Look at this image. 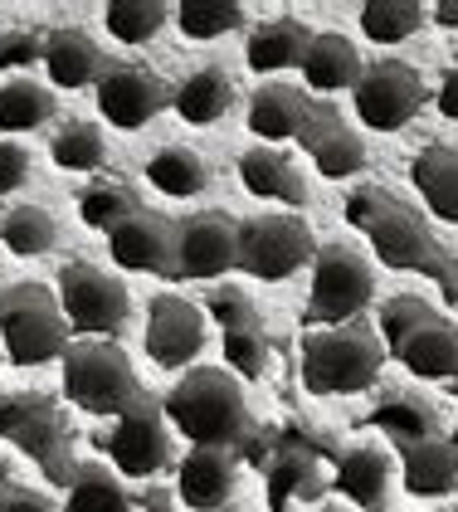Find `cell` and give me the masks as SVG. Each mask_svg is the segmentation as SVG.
I'll return each mask as SVG.
<instances>
[{
    "instance_id": "6da1fadb",
    "label": "cell",
    "mask_w": 458,
    "mask_h": 512,
    "mask_svg": "<svg viewBox=\"0 0 458 512\" xmlns=\"http://www.w3.org/2000/svg\"><path fill=\"white\" fill-rule=\"evenodd\" d=\"M161 415L191 449H234L254 430L249 425V400L239 391V381L229 371H215V366L186 371L171 386V395L161 400Z\"/></svg>"
},
{
    "instance_id": "7a4b0ae2",
    "label": "cell",
    "mask_w": 458,
    "mask_h": 512,
    "mask_svg": "<svg viewBox=\"0 0 458 512\" xmlns=\"http://www.w3.org/2000/svg\"><path fill=\"white\" fill-rule=\"evenodd\" d=\"M69 342L74 332L59 313V298L44 283H15L0 293V352L10 366L35 371L49 361H64Z\"/></svg>"
},
{
    "instance_id": "3957f363",
    "label": "cell",
    "mask_w": 458,
    "mask_h": 512,
    "mask_svg": "<svg viewBox=\"0 0 458 512\" xmlns=\"http://www.w3.org/2000/svg\"><path fill=\"white\" fill-rule=\"evenodd\" d=\"M385 342L356 317L342 327H317L303 342V386L312 395H356L381 376Z\"/></svg>"
},
{
    "instance_id": "277c9868",
    "label": "cell",
    "mask_w": 458,
    "mask_h": 512,
    "mask_svg": "<svg viewBox=\"0 0 458 512\" xmlns=\"http://www.w3.org/2000/svg\"><path fill=\"white\" fill-rule=\"evenodd\" d=\"M346 220L366 230V239H371V249H376V259L385 269H420V274L444 269V249H439L434 230L405 200H390L381 191H361V196L346 200Z\"/></svg>"
},
{
    "instance_id": "5b68a950",
    "label": "cell",
    "mask_w": 458,
    "mask_h": 512,
    "mask_svg": "<svg viewBox=\"0 0 458 512\" xmlns=\"http://www.w3.org/2000/svg\"><path fill=\"white\" fill-rule=\"evenodd\" d=\"M59 381H64V400L78 405L83 415H122L132 400H142L137 371L117 342L88 337V342H69V352L59 361Z\"/></svg>"
},
{
    "instance_id": "8992f818",
    "label": "cell",
    "mask_w": 458,
    "mask_h": 512,
    "mask_svg": "<svg viewBox=\"0 0 458 512\" xmlns=\"http://www.w3.org/2000/svg\"><path fill=\"white\" fill-rule=\"evenodd\" d=\"M54 298H59V313L69 322V332H78V337L113 342V337H122V327L132 322V293H127V283L117 274H108L103 264H93V259L59 264Z\"/></svg>"
},
{
    "instance_id": "52a82bcc",
    "label": "cell",
    "mask_w": 458,
    "mask_h": 512,
    "mask_svg": "<svg viewBox=\"0 0 458 512\" xmlns=\"http://www.w3.org/2000/svg\"><path fill=\"white\" fill-rule=\"evenodd\" d=\"M0 439L10 449H20L30 464L44 469L49 483H69L74 478V444H69V420L64 410L39 391H10L0 395Z\"/></svg>"
},
{
    "instance_id": "ba28073f",
    "label": "cell",
    "mask_w": 458,
    "mask_h": 512,
    "mask_svg": "<svg viewBox=\"0 0 458 512\" xmlns=\"http://www.w3.org/2000/svg\"><path fill=\"white\" fill-rule=\"evenodd\" d=\"M317 259V239L303 215H254L239 220V269L259 283H288L293 274H303L307 264Z\"/></svg>"
},
{
    "instance_id": "9c48e42d",
    "label": "cell",
    "mask_w": 458,
    "mask_h": 512,
    "mask_svg": "<svg viewBox=\"0 0 458 512\" xmlns=\"http://www.w3.org/2000/svg\"><path fill=\"white\" fill-rule=\"evenodd\" d=\"M371 298H376L371 264L356 249H346V244H322L317 259H312V288H307V308H303L307 327L356 322Z\"/></svg>"
},
{
    "instance_id": "30bf717a",
    "label": "cell",
    "mask_w": 458,
    "mask_h": 512,
    "mask_svg": "<svg viewBox=\"0 0 458 512\" xmlns=\"http://www.w3.org/2000/svg\"><path fill=\"white\" fill-rule=\"evenodd\" d=\"M351 108L376 132H400L424 108V74L405 59H376L351 88Z\"/></svg>"
},
{
    "instance_id": "8fae6325",
    "label": "cell",
    "mask_w": 458,
    "mask_h": 512,
    "mask_svg": "<svg viewBox=\"0 0 458 512\" xmlns=\"http://www.w3.org/2000/svg\"><path fill=\"white\" fill-rule=\"evenodd\" d=\"M171 93L176 88L161 79L152 64H137V59L108 64L103 79L93 83L98 113H103V122H113L117 132H142L147 122L171 108Z\"/></svg>"
},
{
    "instance_id": "7c38bea8",
    "label": "cell",
    "mask_w": 458,
    "mask_h": 512,
    "mask_svg": "<svg viewBox=\"0 0 458 512\" xmlns=\"http://www.w3.org/2000/svg\"><path fill=\"white\" fill-rule=\"evenodd\" d=\"M108 459L122 478H152L171 464V425L161 415V400L142 395L122 415H113V430L103 439Z\"/></svg>"
},
{
    "instance_id": "4fadbf2b",
    "label": "cell",
    "mask_w": 458,
    "mask_h": 512,
    "mask_svg": "<svg viewBox=\"0 0 458 512\" xmlns=\"http://www.w3.org/2000/svg\"><path fill=\"white\" fill-rule=\"evenodd\" d=\"M229 269H239V220H229L225 210H200V215L176 220V264H171V278L215 283Z\"/></svg>"
},
{
    "instance_id": "5bb4252c",
    "label": "cell",
    "mask_w": 458,
    "mask_h": 512,
    "mask_svg": "<svg viewBox=\"0 0 458 512\" xmlns=\"http://www.w3.org/2000/svg\"><path fill=\"white\" fill-rule=\"evenodd\" d=\"M205 313L220 322V347H225L229 376L259 381L268 371V327L259 303L249 293H239V288H215L205 298Z\"/></svg>"
},
{
    "instance_id": "9a60e30c",
    "label": "cell",
    "mask_w": 458,
    "mask_h": 512,
    "mask_svg": "<svg viewBox=\"0 0 458 512\" xmlns=\"http://www.w3.org/2000/svg\"><path fill=\"white\" fill-rule=\"evenodd\" d=\"M142 347L161 371L191 366L205 347V313L181 293H156L147 303V322H142Z\"/></svg>"
},
{
    "instance_id": "2e32d148",
    "label": "cell",
    "mask_w": 458,
    "mask_h": 512,
    "mask_svg": "<svg viewBox=\"0 0 458 512\" xmlns=\"http://www.w3.org/2000/svg\"><path fill=\"white\" fill-rule=\"evenodd\" d=\"M108 259L127 274H171V264H176V220H166V215L142 205L132 220L108 230Z\"/></svg>"
},
{
    "instance_id": "e0dca14e",
    "label": "cell",
    "mask_w": 458,
    "mask_h": 512,
    "mask_svg": "<svg viewBox=\"0 0 458 512\" xmlns=\"http://www.w3.org/2000/svg\"><path fill=\"white\" fill-rule=\"evenodd\" d=\"M234 483L239 469L229 449H191L176 469V498L191 512H220L234 498Z\"/></svg>"
},
{
    "instance_id": "ac0fdd59",
    "label": "cell",
    "mask_w": 458,
    "mask_h": 512,
    "mask_svg": "<svg viewBox=\"0 0 458 512\" xmlns=\"http://www.w3.org/2000/svg\"><path fill=\"white\" fill-rule=\"evenodd\" d=\"M44 69H49L54 88H93L103 79L108 59H103V49L93 44L88 30L54 25V30H44Z\"/></svg>"
},
{
    "instance_id": "d6986e66",
    "label": "cell",
    "mask_w": 458,
    "mask_h": 512,
    "mask_svg": "<svg viewBox=\"0 0 458 512\" xmlns=\"http://www.w3.org/2000/svg\"><path fill=\"white\" fill-rule=\"evenodd\" d=\"M264 493H268V512H303L312 503H322L327 478H322L312 454L283 449V454L264 459Z\"/></svg>"
},
{
    "instance_id": "ffe728a7",
    "label": "cell",
    "mask_w": 458,
    "mask_h": 512,
    "mask_svg": "<svg viewBox=\"0 0 458 512\" xmlns=\"http://www.w3.org/2000/svg\"><path fill=\"white\" fill-rule=\"evenodd\" d=\"M395 361L415 376V381H458V327L444 322V317H429L424 327H415L400 347H395Z\"/></svg>"
},
{
    "instance_id": "44dd1931",
    "label": "cell",
    "mask_w": 458,
    "mask_h": 512,
    "mask_svg": "<svg viewBox=\"0 0 458 512\" xmlns=\"http://www.w3.org/2000/svg\"><path fill=\"white\" fill-rule=\"evenodd\" d=\"M234 93L239 88H234L225 64H200V69H191L186 79L176 83L171 108H176V118L186 122V127H215L220 118H229Z\"/></svg>"
},
{
    "instance_id": "7402d4cb",
    "label": "cell",
    "mask_w": 458,
    "mask_h": 512,
    "mask_svg": "<svg viewBox=\"0 0 458 512\" xmlns=\"http://www.w3.org/2000/svg\"><path fill=\"white\" fill-rule=\"evenodd\" d=\"M390 483H395V459H385L381 449H366V444L346 449L337 459V478H332V488L361 512H385Z\"/></svg>"
},
{
    "instance_id": "603a6c76",
    "label": "cell",
    "mask_w": 458,
    "mask_h": 512,
    "mask_svg": "<svg viewBox=\"0 0 458 512\" xmlns=\"http://www.w3.org/2000/svg\"><path fill=\"white\" fill-rule=\"evenodd\" d=\"M400 488L410 498H449L458 493V449L449 439H424L400 449Z\"/></svg>"
},
{
    "instance_id": "cb8c5ba5",
    "label": "cell",
    "mask_w": 458,
    "mask_h": 512,
    "mask_svg": "<svg viewBox=\"0 0 458 512\" xmlns=\"http://www.w3.org/2000/svg\"><path fill=\"white\" fill-rule=\"evenodd\" d=\"M239 186L254 200H273V205H288V210L307 205V181L298 176V166L273 147H249L239 157Z\"/></svg>"
},
{
    "instance_id": "d4e9b609",
    "label": "cell",
    "mask_w": 458,
    "mask_h": 512,
    "mask_svg": "<svg viewBox=\"0 0 458 512\" xmlns=\"http://www.w3.org/2000/svg\"><path fill=\"white\" fill-rule=\"evenodd\" d=\"M307 108H312V98H307L303 88H293V83H264L254 98H249V132L259 137V142H288V137H298V127H303Z\"/></svg>"
},
{
    "instance_id": "484cf974",
    "label": "cell",
    "mask_w": 458,
    "mask_h": 512,
    "mask_svg": "<svg viewBox=\"0 0 458 512\" xmlns=\"http://www.w3.org/2000/svg\"><path fill=\"white\" fill-rule=\"evenodd\" d=\"M307 35L303 20H293V15H283V20H264V25H254L249 30V40H244V64L254 69V74H278V69H298L307 54Z\"/></svg>"
},
{
    "instance_id": "4316f807",
    "label": "cell",
    "mask_w": 458,
    "mask_h": 512,
    "mask_svg": "<svg viewBox=\"0 0 458 512\" xmlns=\"http://www.w3.org/2000/svg\"><path fill=\"white\" fill-rule=\"evenodd\" d=\"M303 79L307 88H317V93H342V88H356V79H361V54H356V44L346 40V35H337V30H322V35H312V44H307L303 54Z\"/></svg>"
},
{
    "instance_id": "83f0119b",
    "label": "cell",
    "mask_w": 458,
    "mask_h": 512,
    "mask_svg": "<svg viewBox=\"0 0 458 512\" xmlns=\"http://www.w3.org/2000/svg\"><path fill=\"white\" fill-rule=\"evenodd\" d=\"M366 425L381 430L385 439H395V444L405 449V444L439 439V410H434L420 391H390L381 405L366 415Z\"/></svg>"
},
{
    "instance_id": "f1b7e54d",
    "label": "cell",
    "mask_w": 458,
    "mask_h": 512,
    "mask_svg": "<svg viewBox=\"0 0 458 512\" xmlns=\"http://www.w3.org/2000/svg\"><path fill=\"white\" fill-rule=\"evenodd\" d=\"M410 181H415V191L424 196L434 220L458 225V147H449V142L424 147L420 157L410 161Z\"/></svg>"
},
{
    "instance_id": "f546056e",
    "label": "cell",
    "mask_w": 458,
    "mask_h": 512,
    "mask_svg": "<svg viewBox=\"0 0 458 512\" xmlns=\"http://www.w3.org/2000/svg\"><path fill=\"white\" fill-rule=\"evenodd\" d=\"M142 176H147V186L161 191V196L191 200V196H200V191L210 186V161L200 157L195 147L171 142V147H156L152 157L142 161Z\"/></svg>"
},
{
    "instance_id": "4dcf8cb0",
    "label": "cell",
    "mask_w": 458,
    "mask_h": 512,
    "mask_svg": "<svg viewBox=\"0 0 458 512\" xmlns=\"http://www.w3.org/2000/svg\"><path fill=\"white\" fill-rule=\"evenodd\" d=\"M0 249L15 259H44L59 249V220L44 205H15L0 220Z\"/></svg>"
},
{
    "instance_id": "1f68e13d",
    "label": "cell",
    "mask_w": 458,
    "mask_h": 512,
    "mask_svg": "<svg viewBox=\"0 0 458 512\" xmlns=\"http://www.w3.org/2000/svg\"><path fill=\"white\" fill-rule=\"evenodd\" d=\"M171 20L186 40L210 44L244 30V5L239 0H181V5H171Z\"/></svg>"
},
{
    "instance_id": "d6a6232c",
    "label": "cell",
    "mask_w": 458,
    "mask_h": 512,
    "mask_svg": "<svg viewBox=\"0 0 458 512\" xmlns=\"http://www.w3.org/2000/svg\"><path fill=\"white\" fill-rule=\"evenodd\" d=\"M49 161L59 171H74V176H88V171H103L108 166V137L103 127L93 122H64L49 142Z\"/></svg>"
},
{
    "instance_id": "836d02e7",
    "label": "cell",
    "mask_w": 458,
    "mask_h": 512,
    "mask_svg": "<svg viewBox=\"0 0 458 512\" xmlns=\"http://www.w3.org/2000/svg\"><path fill=\"white\" fill-rule=\"evenodd\" d=\"M54 118V93L39 88L35 79H10L0 83V132L5 137H20V132H35Z\"/></svg>"
},
{
    "instance_id": "e575fe53",
    "label": "cell",
    "mask_w": 458,
    "mask_h": 512,
    "mask_svg": "<svg viewBox=\"0 0 458 512\" xmlns=\"http://www.w3.org/2000/svg\"><path fill=\"white\" fill-rule=\"evenodd\" d=\"M59 512H137V503H132V493L108 469L83 464L69 478V493H64V508Z\"/></svg>"
},
{
    "instance_id": "d590c367",
    "label": "cell",
    "mask_w": 458,
    "mask_h": 512,
    "mask_svg": "<svg viewBox=\"0 0 458 512\" xmlns=\"http://www.w3.org/2000/svg\"><path fill=\"white\" fill-rule=\"evenodd\" d=\"M166 20H171V5H161V0H113V5H103V30L117 44H132V49L152 44L166 30Z\"/></svg>"
},
{
    "instance_id": "8d00e7d4",
    "label": "cell",
    "mask_w": 458,
    "mask_h": 512,
    "mask_svg": "<svg viewBox=\"0 0 458 512\" xmlns=\"http://www.w3.org/2000/svg\"><path fill=\"white\" fill-rule=\"evenodd\" d=\"M424 30L420 0H366L361 5V35L371 44H405Z\"/></svg>"
},
{
    "instance_id": "74e56055",
    "label": "cell",
    "mask_w": 458,
    "mask_h": 512,
    "mask_svg": "<svg viewBox=\"0 0 458 512\" xmlns=\"http://www.w3.org/2000/svg\"><path fill=\"white\" fill-rule=\"evenodd\" d=\"M142 210V196L132 191V186H122V181H98V186H88L83 196H78V220L88 225V230H117L122 220H132Z\"/></svg>"
},
{
    "instance_id": "f35d334b",
    "label": "cell",
    "mask_w": 458,
    "mask_h": 512,
    "mask_svg": "<svg viewBox=\"0 0 458 512\" xmlns=\"http://www.w3.org/2000/svg\"><path fill=\"white\" fill-rule=\"evenodd\" d=\"M429 317H439L429 303H424L420 293H395V298H385L381 303V313H376V327H381V337H385V352H395L415 327H424Z\"/></svg>"
},
{
    "instance_id": "ab89813d",
    "label": "cell",
    "mask_w": 458,
    "mask_h": 512,
    "mask_svg": "<svg viewBox=\"0 0 458 512\" xmlns=\"http://www.w3.org/2000/svg\"><path fill=\"white\" fill-rule=\"evenodd\" d=\"M312 161H317V171H322L327 181H346V176L366 171V142H361L351 127H342L337 137H327V142L312 152Z\"/></svg>"
},
{
    "instance_id": "60d3db41",
    "label": "cell",
    "mask_w": 458,
    "mask_h": 512,
    "mask_svg": "<svg viewBox=\"0 0 458 512\" xmlns=\"http://www.w3.org/2000/svg\"><path fill=\"white\" fill-rule=\"evenodd\" d=\"M44 64V30H5L0 35V69H35Z\"/></svg>"
},
{
    "instance_id": "b9f144b4",
    "label": "cell",
    "mask_w": 458,
    "mask_h": 512,
    "mask_svg": "<svg viewBox=\"0 0 458 512\" xmlns=\"http://www.w3.org/2000/svg\"><path fill=\"white\" fill-rule=\"evenodd\" d=\"M342 127L346 122H342V113H337L332 103H317V98H312V108H307V118H303V127H298V137H293V142H303L307 152H317V147H322L327 137H337Z\"/></svg>"
},
{
    "instance_id": "7bdbcfd3",
    "label": "cell",
    "mask_w": 458,
    "mask_h": 512,
    "mask_svg": "<svg viewBox=\"0 0 458 512\" xmlns=\"http://www.w3.org/2000/svg\"><path fill=\"white\" fill-rule=\"evenodd\" d=\"M30 171H35V161L30 152L20 147V142H10V137H0V200L15 196L25 181H30Z\"/></svg>"
},
{
    "instance_id": "ee69618b",
    "label": "cell",
    "mask_w": 458,
    "mask_h": 512,
    "mask_svg": "<svg viewBox=\"0 0 458 512\" xmlns=\"http://www.w3.org/2000/svg\"><path fill=\"white\" fill-rule=\"evenodd\" d=\"M0 512H54V503L35 488H0Z\"/></svg>"
},
{
    "instance_id": "f6af8a7d",
    "label": "cell",
    "mask_w": 458,
    "mask_h": 512,
    "mask_svg": "<svg viewBox=\"0 0 458 512\" xmlns=\"http://www.w3.org/2000/svg\"><path fill=\"white\" fill-rule=\"evenodd\" d=\"M434 108H439V113H444L449 122H458V64L449 69V74H444V79H439V93H434Z\"/></svg>"
},
{
    "instance_id": "bcb514c9",
    "label": "cell",
    "mask_w": 458,
    "mask_h": 512,
    "mask_svg": "<svg viewBox=\"0 0 458 512\" xmlns=\"http://www.w3.org/2000/svg\"><path fill=\"white\" fill-rule=\"evenodd\" d=\"M429 20H434V25H444V30H458V0H439V5H429Z\"/></svg>"
},
{
    "instance_id": "7dc6e473",
    "label": "cell",
    "mask_w": 458,
    "mask_h": 512,
    "mask_svg": "<svg viewBox=\"0 0 458 512\" xmlns=\"http://www.w3.org/2000/svg\"><path fill=\"white\" fill-rule=\"evenodd\" d=\"M137 512H176V508H171L166 498H147V503H142V508H137Z\"/></svg>"
},
{
    "instance_id": "c3c4849f",
    "label": "cell",
    "mask_w": 458,
    "mask_h": 512,
    "mask_svg": "<svg viewBox=\"0 0 458 512\" xmlns=\"http://www.w3.org/2000/svg\"><path fill=\"white\" fill-rule=\"evenodd\" d=\"M449 444H454V449H458V430H454V434H449Z\"/></svg>"
},
{
    "instance_id": "681fc988",
    "label": "cell",
    "mask_w": 458,
    "mask_h": 512,
    "mask_svg": "<svg viewBox=\"0 0 458 512\" xmlns=\"http://www.w3.org/2000/svg\"><path fill=\"white\" fill-rule=\"evenodd\" d=\"M327 512H342V508H327Z\"/></svg>"
},
{
    "instance_id": "f907efd6",
    "label": "cell",
    "mask_w": 458,
    "mask_h": 512,
    "mask_svg": "<svg viewBox=\"0 0 458 512\" xmlns=\"http://www.w3.org/2000/svg\"><path fill=\"white\" fill-rule=\"evenodd\" d=\"M454 391H458V381H454Z\"/></svg>"
}]
</instances>
